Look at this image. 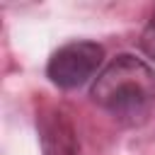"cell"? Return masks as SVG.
<instances>
[{
	"label": "cell",
	"mask_w": 155,
	"mask_h": 155,
	"mask_svg": "<svg viewBox=\"0 0 155 155\" xmlns=\"http://www.w3.org/2000/svg\"><path fill=\"white\" fill-rule=\"evenodd\" d=\"M90 99L119 124L138 126L155 109V70L133 53H119L94 78Z\"/></svg>",
	"instance_id": "cell-1"
},
{
	"label": "cell",
	"mask_w": 155,
	"mask_h": 155,
	"mask_svg": "<svg viewBox=\"0 0 155 155\" xmlns=\"http://www.w3.org/2000/svg\"><path fill=\"white\" fill-rule=\"evenodd\" d=\"M104 48L90 39H75L56 48L46 63V78L61 90L82 87L87 80L99 75Z\"/></svg>",
	"instance_id": "cell-2"
},
{
	"label": "cell",
	"mask_w": 155,
	"mask_h": 155,
	"mask_svg": "<svg viewBox=\"0 0 155 155\" xmlns=\"http://www.w3.org/2000/svg\"><path fill=\"white\" fill-rule=\"evenodd\" d=\"M36 133L44 155H80L78 128L63 107L44 104L36 111Z\"/></svg>",
	"instance_id": "cell-3"
},
{
	"label": "cell",
	"mask_w": 155,
	"mask_h": 155,
	"mask_svg": "<svg viewBox=\"0 0 155 155\" xmlns=\"http://www.w3.org/2000/svg\"><path fill=\"white\" fill-rule=\"evenodd\" d=\"M138 44H140V51H143L150 61H155V10H153L150 19L145 22V27H143V31H140Z\"/></svg>",
	"instance_id": "cell-4"
}]
</instances>
